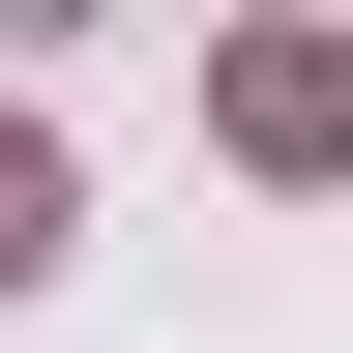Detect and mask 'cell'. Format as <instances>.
<instances>
[{
  "label": "cell",
  "mask_w": 353,
  "mask_h": 353,
  "mask_svg": "<svg viewBox=\"0 0 353 353\" xmlns=\"http://www.w3.org/2000/svg\"><path fill=\"white\" fill-rule=\"evenodd\" d=\"M236 148L265 176H353V30H265V59H236Z\"/></svg>",
  "instance_id": "obj_1"
},
{
  "label": "cell",
  "mask_w": 353,
  "mask_h": 353,
  "mask_svg": "<svg viewBox=\"0 0 353 353\" xmlns=\"http://www.w3.org/2000/svg\"><path fill=\"white\" fill-rule=\"evenodd\" d=\"M30 265H59V148L0 118V294H30Z\"/></svg>",
  "instance_id": "obj_2"
}]
</instances>
